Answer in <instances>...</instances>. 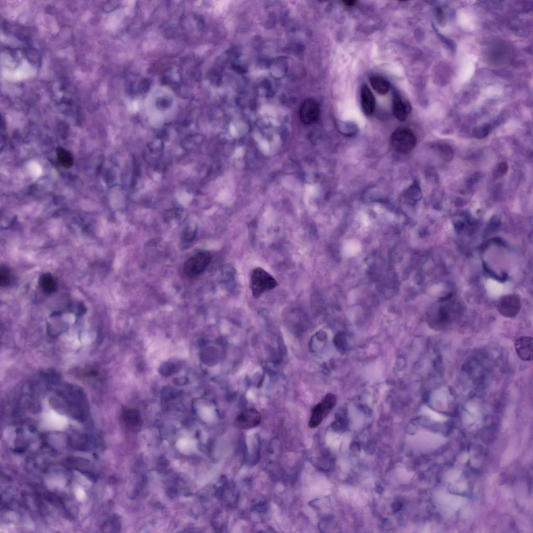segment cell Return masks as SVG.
I'll return each mask as SVG.
<instances>
[{"mask_svg":"<svg viewBox=\"0 0 533 533\" xmlns=\"http://www.w3.org/2000/svg\"><path fill=\"white\" fill-rule=\"evenodd\" d=\"M462 313L461 306L450 297L440 300L430 309L428 321L435 331H443L454 323Z\"/></svg>","mask_w":533,"mask_h":533,"instance_id":"1","label":"cell"},{"mask_svg":"<svg viewBox=\"0 0 533 533\" xmlns=\"http://www.w3.org/2000/svg\"><path fill=\"white\" fill-rule=\"evenodd\" d=\"M278 282L265 269L257 267L254 269L250 275V287L255 299L260 298L265 292L276 288Z\"/></svg>","mask_w":533,"mask_h":533,"instance_id":"2","label":"cell"},{"mask_svg":"<svg viewBox=\"0 0 533 533\" xmlns=\"http://www.w3.org/2000/svg\"><path fill=\"white\" fill-rule=\"evenodd\" d=\"M417 138L409 129L400 128L393 133L391 138L392 148L397 152L406 154L413 150L416 145Z\"/></svg>","mask_w":533,"mask_h":533,"instance_id":"3","label":"cell"},{"mask_svg":"<svg viewBox=\"0 0 533 533\" xmlns=\"http://www.w3.org/2000/svg\"><path fill=\"white\" fill-rule=\"evenodd\" d=\"M337 398L335 395L329 393L312 409L309 422V427L314 429L318 427L323 420L335 407Z\"/></svg>","mask_w":533,"mask_h":533,"instance_id":"4","label":"cell"},{"mask_svg":"<svg viewBox=\"0 0 533 533\" xmlns=\"http://www.w3.org/2000/svg\"><path fill=\"white\" fill-rule=\"evenodd\" d=\"M211 254L200 252L190 257L184 264V272L189 277H194L203 272L210 264Z\"/></svg>","mask_w":533,"mask_h":533,"instance_id":"5","label":"cell"},{"mask_svg":"<svg viewBox=\"0 0 533 533\" xmlns=\"http://www.w3.org/2000/svg\"><path fill=\"white\" fill-rule=\"evenodd\" d=\"M261 420L262 416L259 411L254 408H249L237 415L235 425L240 429H250L258 426Z\"/></svg>","mask_w":533,"mask_h":533,"instance_id":"6","label":"cell"},{"mask_svg":"<svg viewBox=\"0 0 533 533\" xmlns=\"http://www.w3.org/2000/svg\"><path fill=\"white\" fill-rule=\"evenodd\" d=\"M498 310L503 316L513 318L519 313L521 302L517 296L511 295L504 297L498 304Z\"/></svg>","mask_w":533,"mask_h":533,"instance_id":"7","label":"cell"},{"mask_svg":"<svg viewBox=\"0 0 533 533\" xmlns=\"http://www.w3.org/2000/svg\"><path fill=\"white\" fill-rule=\"evenodd\" d=\"M300 118L305 124L315 122L319 115V107L316 101L312 99L305 100L300 108Z\"/></svg>","mask_w":533,"mask_h":533,"instance_id":"8","label":"cell"},{"mask_svg":"<svg viewBox=\"0 0 533 533\" xmlns=\"http://www.w3.org/2000/svg\"><path fill=\"white\" fill-rule=\"evenodd\" d=\"M515 350L518 356L523 361H531L533 357V339L523 337L515 343Z\"/></svg>","mask_w":533,"mask_h":533,"instance_id":"9","label":"cell"},{"mask_svg":"<svg viewBox=\"0 0 533 533\" xmlns=\"http://www.w3.org/2000/svg\"><path fill=\"white\" fill-rule=\"evenodd\" d=\"M361 106L364 113L370 116L373 114L376 101L370 89L366 85H363L361 89Z\"/></svg>","mask_w":533,"mask_h":533,"instance_id":"10","label":"cell"},{"mask_svg":"<svg viewBox=\"0 0 533 533\" xmlns=\"http://www.w3.org/2000/svg\"><path fill=\"white\" fill-rule=\"evenodd\" d=\"M410 112L409 105L403 102L399 97L395 96L393 103V112L395 117L400 121H405Z\"/></svg>","mask_w":533,"mask_h":533,"instance_id":"11","label":"cell"},{"mask_svg":"<svg viewBox=\"0 0 533 533\" xmlns=\"http://www.w3.org/2000/svg\"><path fill=\"white\" fill-rule=\"evenodd\" d=\"M372 86L378 94L385 95L388 93L390 84L388 81L379 76H373L370 78Z\"/></svg>","mask_w":533,"mask_h":533,"instance_id":"12","label":"cell"},{"mask_svg":"<svg viewBox=\"0 0 533 533\" xmlns=\"http://www.w3.org/2000/svg\"><path fill=\"white\" fill-rule=\"evenodd\" d=\"M56 152L58 160L62 166L65 169L70 168L73 163L70 153L61 147H58Z\"/></svg>","mask_w":533,"mask_h":533,"instance_id":"13","label":"cell"},{"mask_svg":"<svg viewBox=\"0 0 533 533\" xmlns=\"http://www.w3.org/2000/svg\"><path fill=\"white\" fill-rule=\"evenodd\" d=\"M40 285L45 292L49 293L54 292L57 288L56 280L50 274L42 275L40 279Z\"/></svg>","mask_w":533,"mask_h":533,"instance_id":"14","label":"cell"},{"mask_svg":"<svg viewBox=\"0 0 533 533\" xmlns=\"http://www.w3.org/2000/svg\"><path fill=\"white\" fill-rule=\"evenodd\" d=\"M123 416L127 425L135 426L139 424L140 415L136 410L128 409L124 412Z\"/></svg>","mask_w":533,"mask_h":533,"instance_id":"15","label":"cell"},{"mask_svg":"<svg viewBox=\"0 0 533 533\" xmlns=\"http://www.w3.org/2000/svg\"><path fill=\"white\" fill-rule=\"evenodd\" d=\"M441 157L446 161H451L454 156L451 147L446 144H439L436 147Z\"/></svg>","mask_w":533,"mask_h":533,"instance_id":"16","label":"cell"},{"mask_svg":"<svg viewBox=\"0 0 533 533\" xmlns=\"http://www.w3.org/2000/svg\"><path fill=\"white\" fill-rule=\"evenodd\" d=\"M490 126L488 124H484L479 127H476L473 130V136L477 139H482L486 137L490 131Z\"/></svg>","mask_w":533,"mask_h":533,"instance_id":"17","label":"cell"},{"mask_svg":"<svg viewBox=\"0 0 533 533\" xmlns=\"http://www.w3.org/2000/svg\"><path fill=\"white\" fill-rule=\"evenodd\" d=\"M12 274L6 268H2L1 274H0V280H1L2 285H8L11 283L12 281Z\"/></svg>","mask_w":533,"mask_h":533,"instance_id":"18","label":"cell"},{"mask_svg":"<svg viewBox=\"0 0 533 533\" xmlns=\"http://www.w3.org/2000/svg\"><path fill=\"white\" fill-rule=\"evenodd\" d=\"M176 371V367L173 364H168L163 365L160 369V373L162 375L165 376H169L175 373Z\"/></svg>","mask_w":533,"mask_h":533,"instance_id":"19","label":"cell"},{"mask_svg":"<svg viewBox=\"0 0 533 533\" xmlns=\"http://www.w3.org/2000/svg\"><path fill=\"white\" fill-rule=\"evenodd\" d=\"M508 171V167L507 163L505 162H502L498 165L495 173L496 176L503 177L507 174Z\"/></svg>","mask_w":533,"mask_h":533,"instance_id":"20","label":"cell"},{"mask_svg":"<svg viewBox=\"0 0 533 533\" xmlns=\"http://www.w3.org/2000/svg\"><path fill=\"white\" fill-rule=\"evenodd\" d=\"M344 5L347 7H353L356 5L357 2L354 1V0H350V1H344L343 2Z\"/></svg>","mask_w":533,"mask_h":533,"instance_id":"21","label":"cell"}]
</instances>
